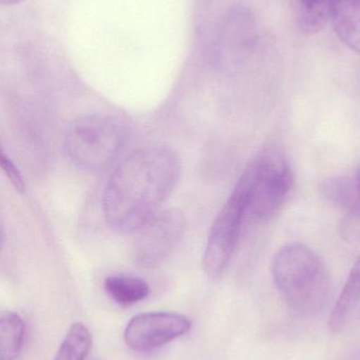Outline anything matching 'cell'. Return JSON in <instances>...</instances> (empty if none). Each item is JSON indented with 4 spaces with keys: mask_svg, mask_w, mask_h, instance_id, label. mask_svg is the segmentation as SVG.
I'll return each mask as SVG.
<instances>
[{
    "mask_svg": "<svg viewBox=\"0 0 360 360\" xmlns=\"http://www.w3.org/2000/svg\"><path fill=\"white\" fill-rule=\"evenodd\" d=\"M179 156L168 147L143 148L125 158L104 193V215L110 228L137 232L160 212L179 179Z\"/></svg>",
    "mask_w": 360,
    "mask_h": 360,
    "instance_id": "6da1fadb",
    "label": "cell"
},
{
    "mask_svg": "<svg viewBox=\"0 0 360 360\" xmlns=\"http://www.w3.org/2000/svg\"><path fill=\"white\" fill-rule=\"evenodd\" d=\"M275 285L296 314L314 317L331 306L334 285L327 266L311 248L290 243L273 260Z\"/></svg>",
    "mask_w": 360,
    "mask_h": 360,
    "instance_id": "7a4b0ae2",
    "label": "cell"
},
{
    "mask_svg": "<svg viewBox=\"0 0 360 360\" xmlns=\"http://www.w3.org/2000/svg\"><path fill=\"white\" fill-rule=\"evenodd\" d=\"M127 137L126 126L114 116H82L66 132V153L80 168L104 170L122 153Z\"/></svg>",
    "mask_w": 360,
    "mask_h": 360,
    "instance_id": "3957f363",
    "label": "cell"
},
{
    "mask_svg": "<svg viewBox=\"0 0 360 360\" xmlns=\"http://www.w3.org/2000/svg\"><path fill=\"white\" fill-rule=\"evenodd\" d=\"M249 200L251 173L247 168L209 231L202 259L203 269L209 278H219L228 268L238 243L243 220L249 212Z\"/></svg>",
    "mask_w": 360,
    "mask_h": 360,
    "instance_id": "277c9868",
    "label": "cell"
},
{
    "mask_svg": "<svg viewBox=\"0 0 360 360\" xmlns=\"http://www.w3.org/2000/svg\"><path fill=\"white\" fill-rule=\"evenodd\" d=\"M247 169L251 173L249 212L259 219H271L281 211L293 188L289 158L280 148L271 146Z\"/></svg>",
    "mask_w": 360,
    "mask_h": 360,
    "instance_id": "5b68a950",
    "label": "cell"
},
{
    "mask_svg": "<svg viewBox=\"0 0 360 360\" xmlns=\"http://www.w3.org/2000/svg\"><path fill=\"white\" fill-rule=\"evenodd\" d=\"M185 218L179 210L158 212L137 231L131 257L137 266L154 268L179 245L185 232Z\"/></svg>",
    "mask_w": 360,
    "mask_h": 360,
    "instance_id": "8992f818",
    "label": "cell"
},
{
    "mask_svg": "<svg viewBox=\"0 0 360 360\" xmlns=\"http://www.w3.org/2000/svg\"><path fill=\"white\" fill-rule=\"evenodd\" d=\"M192 329V321L185 315L173 312H149L133 317L124 332L127 346L135 351L160 348Z\"/></svg>",
    "mask_w": 360,
    "mask_h": 360,
    "instance_id": "52a82bcc",
    "label": "cell"
},
{
    "mask_svg": "<svg viewBox=\"0 0 360 360\" xmlns=\"http://www.w3.org/2000/svg\"><path fill=\"white\" fill-rule=\"evenodd\" d=\"M257 42L255 18L249 8L236 6L226 15L216 41V59L224 68L240 65Z\"/></svg>",
    "mask_w": 360,
    "mask_h": 360,
    "instance_id": "ba28073f",
    "label": "cell"
},
{
    "mask_svg": "<svg viewBox=\"0 0 360 360\" xmlns=\"http://www.w3.org/2000/svg\"><path fill=\"white\" fill-rule=\"evenodd\" d=\"M319 192L330 203L360 219V165L354 173L331 177L319 184Z\"/></svg>",
    "mask_w": 360,
    "mask_h": 360,
    "instance_id": "9c48e42d",
    "label": "cell"
},
{
    "mask_svg": "<svg viewBox=\"0 0 360 360\" xmlns=\"http://www.w3.org/2000/svg\"><path fill=\"white\" fill-rule=\"evenodd\" d=\"M360 309V256L351 269L344 290L334 304L329 319V330L340 334L349 327Z\"/></svg>",
    "mask_w": 360,
    "mask_h": 360,
    "instance_id": "30bf717a",
    "label": "cell"
},
{
    "mask_svg": "<svg viewBox=\"0 0 360 360\" xmlns=\"http://www.w3.org/2000/svg\"><path fill=\"white\" fill-rule=\"evenodd\" d=\"M331 21L340 41L360 54V0H334Z\"/></svg>",
    "mask_w": 360,
    "mask_h": 360,
    "instance_id": "8fae6325",
    "label": "cell"
},
{
    "mask_svg": "<svg viewBox=\"0 0 360 360\" xmlns=\"http://www.w3.org/2000/svg\"><path fill=\"white\" fill-rule=\"evenodd\" d=\"M333 4L334 0H292L298 29L306 35L323 31L331 21Z\"/></svg>",
    "mask_w": 360,
    "mask_h": 360,
    "instance_id": "7c38bea8",
    "label": "cell"
},
{
    "mask_svg": "<svg viewBox=\"0 0 360 360\" xmlns=\"http://www.w3.org/2000/svg\"><path fill=\"white\" fill-rule=\"evenodd\" d=\"M104 288L112 300L123 307L132 306L148 297L149 285L139 277L111 275L104 283Z\"/></svg>",
    "mask_w": 360,
    "mask_h": 360,
    "instance_id": "4fadbf2b",
    "label": "cell"
},
{
    "mask_svg": "<svg viewBox=\"0 0 360 360\" xmlns=\"http://www.w3.org/2000/svg\"><path fill=\"white\" fill-rule=\"evenodd\" d=\"M25 323L14 312L2 313L0 317V355L1 360H15L23 350Z\"/></svg>",
    "mask_w": 360,
    "mask_h": 360,
    "instance_id": "5bb4252c",
    "label": "cell"
},
{
    "mask_svg": "<svg viewBox=\"0 0 360 360\" xmlns=\"http://www.w3.org/2000/svg\"><path fill=\"white\" fill-rule=\"evenodd\" d=\"M91 344L88 328L82 323H73L61 342L54 360H86Z\"/></svg>",
    "mask_w": 360,
    "mask_h": 360,
    "instance_id": "9a60e30c",
    "label": "cell"
},
{
    "mask_svg": "<svg viewBox=\"0 0 360 360\" xmlns=\"http://www.w3.org/2000/svg\"><path fill=\"white\" fill-rule=\"evenodd\" d=\"M1 169L4 171L6 176L10 179L11 184L14 186L15 190L18 192H23L25 190V181H23V176H21L20 172L18 169L16 168L12 160L4 154V152H1Z\"/></svg>",
    "mask_w": 360,
    "mask_h": 360,
    "instance_id": "2e32d148",
    "label": "cell"
},
{
    "mask_svg": "<svg viewBox=\"0 0 360 360\" xmlns=\"http://www.w3.org/2000/svg\"><path fill=\"white\" fill-rule=\"evenodd\" d=\"M0 1L2 4H15L23 1V0H0Z\"/></svg>",
    "mask_w": 360,
    "mask_h": 360,
    "instance_id": "e0dca14e",
    "label": "cell"
}]
</instances>
